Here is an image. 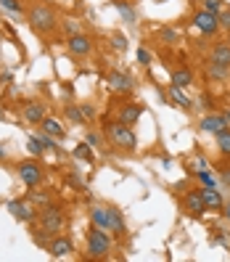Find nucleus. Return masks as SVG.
<instances>
[{
    "mask_svg": "<svg viewBox=\"0 0 230 262\" xmlns=\"http://www.w3.org/2000/svg\"><path fill=\"white\" fill-rule=\"evenodd\" d=\"M27 19H29V27H32L37 35H48L58 27V19H56L51 6H32L27 13Z\"/></svg>",
    "mask_w": 230,
    "mask_h": 262,
    "instance_id": "1",
    "label": "nucleus"
},
{
    "mask_svg": "<svg viewBox=\"0 0 230 262\" xmlns=\"http://www.w3.org/2000/svg\"><path fill=\"white\" fill-rule=\"evenodd\" d=\"M106 135H109V141H111L114 146H119V148L135 151V146H137V138H135L132 127L125 125V122H119V119L106 122Z\"/></svg>",
    "mask_w": 230,
    "mask_h": 262,
    "instance_id": "2",
    "label": "nucleus"
},
{
    "mask_svg": "<svg viewBox=\"0 0 230 262\" xmlns=\"http://www.w3.org/2000/svg\"><path fill=\"white\" fill-rule=\"evenodd\" d=\"M66 225V217H64V212H61L56 204H45L42 212H40V228H42V233H48V236H58L61 230H64Z\"/></svg>",
    "mask_w": 230,
    "mask_h": 262,
    "instance_id": "3",
    "label": "nucleus"
},
{
    "mask_svg": "<svg viewBox=\"0 0 230 262\" xmlns=\"http://www.w3.org/2000/svg\"><path fill=\"white\" fill-rule=\"evenodd\" d=\"M109 252H111V236L103 228L93 225V230L87 233V254L101 259V257H109Z\"/></svg>",
    "mask_w": 230,
    "mask_h": 262,
    "instance_id": "4",
    "label": "nucleus"
},
{
    "mask_svg": "<svg viewBox=\"0 0 230 262\" xmlns=\"http://www.w3.org/2000/svg\"><path fill=\"white\" fill-rule=\"evenodd\" d=\"M193 27H196L204 37H212V35L220 32V19H217V13H212V11L201 8V11L193 13Z\"/></svg>",
    "mask_w": 230,
    "mask_h": 262,
    "instance_id": "5",
    "label": "nucleus"
},
{
    "mask_svg": "<svg viewBox=\"0 0 230 262\" xmlns=\"http://www.w3.org/2000/svg\"><path fill=\"white\" fill-rule=\"evenodd\" d=\"M6 209H8L11 217L19 220V223H29L35 217V209L29 207V202H24V199H11V202L6 204Z\"/></svg>",
    "mask_w": 230,
    "mask_h": 262,
    "instance_id": "6",
    "label": "nucleus"
},
{
    "mask_svg": "<svg viewBox=\"0 0 230 262\" xmlns=\"http://www.w3.org/2000/svg\"><path fill=\"white\" fill-rule=\"evenodd\" d=\"M66 48H69L72 56H87L90 51H93V40H90L85 32H77V35H69Z\"/></svg>",
    "mask_w": 230,
    "mask_h": 262,
    "instance_id": "7",
    "label": "nucleus"
},
{
    "mask_svg": "<svg viewBox=\"0 0 230 262\" xmlns=\"http://www.w3.org/2000/svg\"><path fill=\"white\" fill-rule=\"evenodd\" d=\"M19 178H21V183L24 186H40V180H42V169H40V164H35V162H21L19 164Z\"/></svg>",
    "mask_w": 230,
    "mask_h": 262,
    "instance_id": "8",
    "label": "nucleus"
},
{
    "mask_svg": "<svg viewBox=\"0 0 230 262\" xmlns=\"http://www.w3.org/2000/svg\"><path fill=\"white\" fill-rule=\"evenodd\" d=\"M182 209H186L191 217H201V214L206 212V204L201 199V191H188L186 199H182Z\"/></svg>",
    "mask_w": 230,
    "mask_h": 262,
    "instance_id": "9",
    "label": "nucleus"
},
{
    "mask_svg": "<svg viewBox=\"0 0 230 262\" xmlns=\"http://www.w3.org/2000/svg\"><path fill=\"white\" fill-rule=\"evenodd\" d=\"M198 127H201V133H209V135H217L220 130L227 127V122L222 114H204L201 122H198Z\"/></svg>",
    "mask_w": 230,
    "mask_h": 262,
    "instance_id": "10",
    "label": "nucleus"
},
{
    "mask_svg": "<svg viewBox=\"0 0 230 262\" xmlns=\"http://www.w3.org/2000/svg\"><path fill=\"white\" fill-rule=\"evenodd\" d=\"M109 85H111V90H117V93H130L132 90V77L127 72L114 69V72H109Z\"/></svg>",
    "mask_w": 230,
    "mask_h": 262,
    "instance_id": "11",
    "label": "nucleus"
},
{
    "mask_svg": "<svg viewBox=\"0 0 230 262\" xmlns=\"http://www.w3.org/2000/svg\"><path fill=\"white\" fill-rule=\"evenodd\" d=\"M209 61L230 69V42H214L212 51H209Z\"/></svg>",
    "mask_w": 230,
    "mask_h": 262,
    "instance_id": "12",
    "label": "nucleus"
},
{
    "mask_svg": "<svg viewBox=\"0 0 230 262\" xmlns=\"http://www.w3.org/2000/svg\"><path fill=\"white\" fill-rule=\"evenodd\" d=\"M45 117H48V114H45V103H40V101H27V103H24V119H27V122L40 125Z\"/></svg>",
    "mask_w": 230,
    "mask_h": 262,
    "instance_id": "13",
    "label": "nucleus"
},
{
    "mask_svg": "<svg viewBox=\"0 0 230 262\" xmlns=\"http://www.w3.org/2000/svg\"><path fill=\"white\" fill-rule=\"evenodd\" d=\"M90 223L103 228V230H111V209L109 207H90Z\"/></svg>",
    "mask_w": 230,
    "mask_h": 262,
    "instance_id": "14",
    "label": "nucleus"
},
{
    "mask_svg": "<svg viewBox=\"0 0 230 262\" xmlns=\"http://www.w3.org/2000/svg\"><path fill=\"white\" fill-rule=\"evenodd\" d=\"M48 252H51L53 257H66V254L74 252V244H72V238H66V236H56V238L48 244Z\"/></svg>",
    "mask_w": 230,
    "mask_h": 262,
    "instance_id": "15",
    "label": "nucleus"
},
{
    "mask_svg": "<svg viewBox=\"0 0 230 262\" xmlns=\"http://www.w3.org/2000/svg\"><path fill=\"white\" fill-rule=\"evenodd\" d=\"M198 191H201V199H204L206 209H222V207H225V202H222V193H220V188L204 186V188H198Z\"/></svg>",
    "mask_w": 230,
    "mask_h": 262,
    "instance_id": "16",
    "label": "nucleus"
},
{
    "mask_svg": "<svg viewBox=\"0 0 230 262\" xmlns=\"http://www.w3.org/2000/svg\"><path fill=\"white\" fill-rule=\"evenodd\" d=\"M141 114H143V106L141 103H125L119 109V122H125V125H135L137 119H141Z\"/></svg>",
    "mask_w": 230,
    "mask_h": 262,
    "instance_id": "17",
    "label": "nucleus"
},
{
    "mask_svg": "<svg viewBox=\"0 0 230 262\" xmlns=\"http://www.w3.org/2000/svg\"><path fill=\"white\" fill-rule=\"evenodd\" d=\"M172 85H177V88H188V85H193V72L188 69V67H177L175 72H172Z\"/></svg>",
    "mask_w": 230,
    "mask_h": 262,
    "instance_id": "18",
    "label": "nucleus"
},
{
    "mask_svg": "<svg viewBox=\"0 0 230 262\" xmlns=\"http://www.w3.org/2000/svg\"><path fill=\"white\" fill-rule=\"evenodd\" d=\"M40 127H42V133H48V135H53V138H64V135H66L64 125H61L58 119H53V117H45V119L40 122Z\"/></svg>",
    "mask_w": 230,
    "mask_h": 262,
    "instance_id": "19",
    "label": "nucleus"
},
{
    "mask_svg": "<svg viewBox=\"0 0 230 262\" xmlns=\"http://www.w3.org/2000/svg\"><path fill=\"white\" fill-rule=\"evenodd\" d=\"M114 8L119 11V16L125 19L127 24H135V19H137V13H135V8L130 6V0H114Z\"/></svg>",
    "mask_w": 230,
    "mask_h": 262,
    "instance_id": "20",
    "label": "nucleus"
},
{
    "mask_svg": "<svg viewBox=\"0 0 230 262\" xmlns=\"http://www.w3.org/2000/svg\"><path fill=\"white\" fill-rule=\"evenodd\" d=\"M111 209V233L114 236H125L127 233V225H125V217H122V212L117 207H109Z\"/></svg>",
    "mask_w": 230,
    "mask_h": 262,
    "instance_id": "21",
    "label": "nucleus"
},
{
    "mask_svg": "<svg viewBox=\"0 0 230 262\" xmlns=\"http://www.w3.org/2000/svg\"><path fill=\"white\" fill-rule=\"evenodd\" d=\"M170 96L175 98V103L180 106V109H186V112H191V106H193V101L182 93V88H177V85H170Z\"/></svg>",
    "mask_w": 230,
    "mask_h": 262,
    "instance_id": "22",
    "label": "nucleus"
},
{
    "mask_svg": "<svg viewBox=\"0 0 230 262\" xmlns=\"http://www.w3.org/2000/svg\"><path fill=\"white\" fill-rule=\"evenodd\" d=\"M206 77L222 82V80H227V77H230V69H227V67H220V64H214V61H209V64H206Z\"/></svg>",
    "mask_w": 230,
    "mask_h": 262,
    "instance_id": "23",
    "label": "nucleus"
},
{
    "mask_svg": "<svg viewBox=\"0 0 230 262\" xmlns=\"http://www.w3.org/2000/svg\"><path fill=\"white\" fill-rule=\"evenodd\" d=\"M196 178L201 180V186H212V188H220V183H217V178H214V175L209 172L206 167H204V169H198V172H196Z\"/></svg>",
    "mask_w": 230,
    "mask_h": 262,
    "instance_id": "24",
    "label": "nucleus"
},
{
    "mask_svg": "<svg viewBox=\"0 0 230 262\" xmlns=\"http://www.w3.org/2000/svg\"><path fill=\"white\" fill-rule=\"evenodd\" d=\"M29 202H35V204L45 207V204H51V196L45 193V191H37V188L32 186V188H29Z\"/></svg>",
    "mask_w": 230,
    "mask_h": 262,
    "instance_id": "25",
    "label": "nucleus"
},
{
    "mask_svg": "<svg viewBox=\"0 0 230 262\" xmlns=\"http://www.w3.org/2000/svg\"><path fill=\"white\" fill-rule=\"evenodd\" d=\"M66 117H69L72 122H77V125H85V114H82V106H74V103H69V106H66Z\"/></svg>",
    "mask_w": 230,
    "mask_h": 262,
    "instance_id": "26",
    "label": "nucleus"
},
{
    "mask_svg": "<svg viewBox=\"0 0 230 262\" xmlns=\"http://www.w3.org/2000/svg\"><path fill=\"white\" fill-rule=\"evenodd\" d=\"M27 146H29V154H35V157H42L45 154V143L40 141V135H32L27 141Z\"/></svg>",
    "mask_w": 230,
    "mask_h": 262,
    "instance_id": "27",
    "label": "nucleus"
},
{
    "mask_svg": "<svg viewBox=\"0 0 230 262\" xmlns=\"http://www.w3.org/2000/svg\"><path fill=\"white\" fill-rule=\"evenodd\" d=\"M74 159H85V162H93V148L90 143H80L74 148Z\"/></svg>",
    "mask_w": 230,
    "mask_h": 262,
    "instance_id": "28",
    "label": "nucleus"
},
{
    "mask_svg": "<svg viewBox=\"0 0 230 262\" xmlns=\"http://www.w3.org/2000/svg\"><path fill=\"white\" fill-rule=\"evenodd\" d=\"M159 40H162L164 45H175V42L180 40V35L175 32V29H167V27H164V29H159Z\"/></svg>",
    "mask_w": 230,
    "mask_h": 262,
    "instance_id": "29",
    "label": "nucleus"
},
{
    "mask_svg": "<svg viewBox=\"0 0 230 262\" xmlns=\"http://www.w3.org/2000/svg\"><path fill=\"white\" fill-rule=\"evenodd\" d=\"M127 45H130V42H127V37L122 35V32H114V35H111V48H114V51H127Z\"/></svg>",
    "mask_w": 230,
    "mask_h": 262,
    "instance_id": "30",
    "label": "nucleus"
},
{
    "mask_svg": "<svg viewBox=\"0 0 230 262\" xmlns=\"http://www.w3.org/2000/svg\"><path fill=\"white\" fill-rule=\"evenodd\" d=\"M0 6H3L6 11H11V13H21L24 11L21 0H0Z\"/></svg>",
    "mask_w": 230,
    "mask_h": 262,
    "instance_id": "31",
    "label": "nucleus"
},
{
    "mask_svg": "<svg viewBox=\"0 0 230 262\" xmlns=\"http://www.w3.org/2000/svg\"><path fill=\"white\" fill-rule=\"evenodd\" d=\"M217 19H220V29L230 32V8H222V11L217 13Z\"/></svg>",
    "mask_w": 230,
    "mask_h": 262,
    "instance_id": "32",
    "label": "nucleus"
},
{
    "mask_svg": "<svg viewBox=\"0 0 230 262\" xmlns=\"http://www.w3.org/2000/svg\"><path fill=\"white\" fill-rule=\"evenodd\" d=\"M137 64H141V67L151 64V51L148 48H137Z\"/></svg>",
    "mask_w": 230,
    "mask_h": 262,
    "instance_id": "33",
    "label": "nucleus"
},
{
    "mask_svg": "<svg viewBox=\"0 0 230 262\" xmlns=\"http://www.w3.org/2000/svg\"><path fill=\"white\" fill-rule=\"evenodd\" d=\"M204 8H206V11H212V13H220V11H222L220 0H204Z\"/></svg>",
    "mask_w": 230,
    "mask_h": 262,
    "instance_id": "34",
    "label": "nucleus"
},
{
    "mask_svg": "<svg viewBox=\"0 0 230 262\" xmlns=\"http://www.w3.org/2000/svg\"><path fill=\"white\" fill-rule=\"evenodd\" d=\"M64 29H66L69 35H77V32H80V24H77L74 19H66V21H64Z\"/></svg>",
    "mask_w": 230,
    "mask_h": 262,
    "instance_id": "35",
    "label": "nucleus"
},
{
    "mask_svg": "<svg viewBox=\"0 0 230 262\" xmlns=\"http://www.w3.org/2000/svg\"><path fill=\"white\" fill-rule=\"evenodd\" d=\"M87 143H90V146H101V135H98V133H90V135H87Z\"/></svg>",
    "mask_w": 230,
    "mask_h": 262,
    "instance_id": "36",
    "label": "nucleus"
},
{
    "mask_svg": "<svg viewBox=\"0 0 230 262\" xmlns=\"http://www.w3.org/2000/svg\"><path fill=\"white\" fill-rule=\"evenodd\" d=\"M82 114H85V119H90V117L96 114V109H93L90 103H82Z\"/></svg>",
    "mask_w": 230,
    "mask_h": 262,
    "instance_id": "37",
    "label": "nucleus"
},
{
    "mask_svg": "<svg viewBox=\"0 0 230 262\" xmlns=\"http://www.w3.org/2000/svg\"><path fill=\"white\" fill-rule=\"evenodd\" d=\"M201 106H204V109H212V98L209 96H201Z\"/></svg>",
    "mask_w": 230,
    "mask_h": 262,
    "instance_id": "38",
    "label": "nucleus"
},
{
    "mask_svg": "<svg viewBox=\"0 0 230 262\" xmlns=\"http://www.w3.org/2000/svg\"><path fill=\"white\" fill-rule=\"evenodd\" d=\"M222 183H225V186H230V169H222Z\"/></svg>",
    "mask_w": 230,
    "mask_h": 262,
    "instance_id": "39",
    "label": "nucleus"
},
{
    "mask_svg": "<svg viewBox=\"0 0 230 262\" xmlns=\"http://www.w3.org/2000/svg\"><path fill=\"white\" fill-rule=\"evenodd\" d=\"M220 114L225 117V122H227V127H230V106H227V109H225V112H220Z\"/></svg>",
    "mask_w": 230,
    "mask_h": 262,
    "instance_id": "40",
    "label": "nucleus"
},
{
    "mask_svg": "<svg viewBox=\"0 0 230 262\" xmlns=\"http://www.w3.org/2000/svg\"><path fill=\"white\" fill-rule=\"evenodd\" d=\"M222 212H225V220L230 223V204H225V207H222Z\"/></svg>",
    "mask_w": 230,
    "mask_h": 262,
    "instance_id": "41",
    "label": "nucleus"
},
{
    "mask_svg": "<svg viewBox=\"0 0 230 262\" xmlns=\"http://www.w3.org/2000/svg\"><path fill=\"white\" fill-rule=\"evenodd\" d=\"M3 157H6V148H3V146H0V159H3Z\"/></svg>",
    "mask_w": 230,
    "mask_h": 262,
    "instance_id": "42",
    "label": "nucleus"
},
{
    "mask_svg": "<svg viewBox=\"0 0 230 262\" xmlns=\"http://www.w3.org/2000/svg\"><path fill=\"white\" fill-rule=\"evenodd\" d=\"M227 42H230V32H227Z\"/></svg>",
    "mask_w": 230,
    "mask_h": 262,
    "instance_id": "43",
    "label": "nucleus"
},
{
    "mask_svg": "<svg viewBox=\"0 0 230 262\" xmlns=\"http://www.w3.org/2000/svg\"><path fill=\"white\" fill-rule=\"evenodd\" d=\"M227 157H230V148H227Z\"/></svg>",
    "mask_w": 230,
    "mask_h": 262,
    "instance_id": "44",
    "label": "nucleus"
},
{
    "mask_svg": "<svg viewBox=\"0 0 230 262\" xmlns=\"http://www.w3.org/2000/svg\"><path fill=\"white\" fill-rule=\"evenodd\" d=\"M130 3H132V0H130Z\"/></svg>",
    "mask_w": 230,
    "mask_h": 262,
    "instance_id": "45",
    "label": "nucleus"
}]
</instances>
